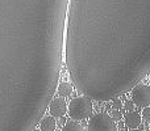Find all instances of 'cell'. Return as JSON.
Instances as JSON below:
<instances>
[{
    "label": "cell",
    "mask_w": 150,
    "mask_h": 131,
    "mask_svg": "<svg viewBox=\"0 0 150 131\" xmlns=\"http://www.w3.org/2000/svg\"><path fill=\"white\" fill-rule=\"evenodd\" d=\"M65 60L91 100L132 90L150 72V0H70Z\"/></svg>",
    "instance_id": "obj_1"
},
{
    "label": "cell",
    "mask_w": 150,
    "mask_h": 131,
    "mask_svg": "<svg viewBox=\"0 0 150 131\" xmlns=\"http://www.w3.org/2000/svg\"><path fill=\"white\" fill-rule=\"evenodd\" d=\"M69 114L70 118L74 121H82L87 119L92 116V102L91 98L82 96V97H75L69 105Z\"/></svg>",
    "instance_id": "obj_2"
},
{
    "label": "cell",
    "mask_w": 150,
    "mask_h": 131,
    "mask_svg": "<svg viewBox=\"0 0 150 131\" xmlns=\"http://www.w3.org/2000/svg\"><path fill=\"white\" fill-rule=\"evenodd\" d=\"M87 131H119L115 121L108 114H96L91 117L87 125Z\"/></svg>",
    "instance_id": "obj_3"
},
{
    "label": "cell",
    "mask_w": 150,
    "mask_h": 131,
    "mask_svg": "<svg viewBox=\"0 0 150 131\" xmlns=\"http://www.w3.org/2000/svg\"><path fill=\"white\" fill-rule=\"evenodd\" d=\"M132 101L134 105L146 108L150 105V87L145 84H137L132 89Z\"/></svg>",
    "instance_id": "obj_4"
},
{
    "label": "cell",
    "mask_w": 150,
    "mask_h": 131,
    "mask_svg": "<svg viewBox=\"0 0 150 131\" xmlns=\"http://www.w3.org/2000/svg\"><path fill=\"white\" fill-rule=\"evenodd\" d=\"M67 110H69L67 104L65 102L63 98H59V97L54 98L49 105V111H50V116L52 117H57V118L63 117L67 113Z\"/></svg>",
    "instance_id": "obj_5"
},
{
    "label": "cell",
    "mask_w": 150,
    "mask_h": 131,
    "mask_svg": "<svg viewBox=\"0 0 150 131\" xmlns=\"http://www.w3.org/2000/svg\"><path fill=\"white\" fill-rule=\"evenodd\" d=\"M124 119H125V125L129 129H137L141 125V116L138 113H136V111H130V113L125 114Z\"/></svg>",
    "instance_id": "obj_6"
},
{
    "label": "cell",
    "mask_w": 150,
    "mask_h": 131,
    "mask_svg": "<svg viewBox=\"0 0 150 131\" xmlns=\"http://www.w3.org/2000/svg\"><path fill=\"white\" fill-rule=\"evenodd\" d=\"M57 122H55L54 117H45L40 122V130L41 131H54Z\"/></svg>",
    "instance_id": "obj_7"
},
{
    "label": "cell",
    "mask_w": 150,
    "mask_h": 131,
    "mask_svg": "<svg viewBox=\"0 0 150 131\" xmlns=\"http://www.w3.org/2000/svg\"><path fill=\"white\" fill-rule=\"evenodd\" d=\"M71 92H73V85L70 84V83H61L59 87H58V93H59V96H62V97H67V96L71 95Z\"/></svg>",
    "instance_id": "obj_8"
},
{
    "label": "cell",
    "mask_w": 150,
    "mask_h": 131,
    "mask_svg": "<svg viewBox=\"0 0 150 131\" xmlns=\"http://www.w3.org/2000/svg\"><path fill=\"white\" fill-rule=\"evenodd\" d=\"M62 131H84V129H83V126H80V123H78V122L69 121V122H66Z\"/></svg>",
    "instance_id": "obj_9"
},
{
    "label": "cell",
    "mask_w": 150,
    "mask_h": 131,
    "mask_svg": "<svg viewBox=\"0 0 150 131\" xmlns=\"http://www.w3.org/2000/svg\"><path fill=\"white\" fill-rule=\"evenodd\" d=\"M111 117H112V119H113V121H120V119L122 118V113H121V111H119V110H112Z\"/></svg>",
    "instance_id": "obj_10"
},
{
    "label": "cell",
    "mask_w": 150,
    "mask_h": 131,
    "mask_svg": "<svg viewBox=\"0 0 150 131\" xmlns=\"http://www.w3.org/2000/svg\"><path fill=\"white\" fill-rule=\"evenodd\" d=\"M142 117H144V119H146V121L150 122V106H146V108H144Z\"/></svg>",
    "instance_id": "obj_11"
},
{
    "label": "cell",
    "mask_w": 150,
    "mask_h": 131,
    "mask_svg": "<svg viewBox=\"0 0 150 131\" xmlns=\"http://www.w3.org/2000/svg\"><path fill=\"white\" fill-rule=\"evenodd\" d=\"M125 109H128V110H133V106H134V102L133 101H127V102L124 104Z\"/></svg>",
    "instance_id": "obj_12"
},
{
    "label": "cell",
    "mask_w": 150,
    "mask_h": 131,
    "mask_svg": "<svg viewBox=\"0 0 150 131\" xmlns=\"http://www.w3.org/2000/svg\"><path fill=\"white\" fill-rule=\"evenodd\" d=\"M115 105H116V106H117V108H120V106H122V105H121V104H120V102H119V101H116V104H115Z\"/></svg>",
    "instance_id": "obj_13"
},
{
    "label": "cell",
    "mask_w": 150,
    "mask_h": 131,
    "mask_svg": "<svg viewBox=\"0 0 150 131\" xmlns=\"http://www.w3.org/2000/svg\"><path fill=\"white\" fill-rule=\"evenodd\" d=\"M132 131H144V130H136V129H133Z\"/></svg>",
    "instance_id": "obj_14"
},
{
    "label": "cell",
    "mask_w": 150,
    "mask_h": 131,
    "mask_svg": "<svg viewBox=\"0 0 150 131\" xmlns=\"http://www.w3.org/2000/svg\"><path fill=\"white\" fill-rule=\"evenodd\" d=\"M33 131H41V130H38V129H34Z\"/></svg>",
    "instance_id": "obj_15"
},
{
    "label": "cell",
    "mask_w": 150,
    "mask_h": 131,
    "mask_svg": "<svg viewBox=\"0 0 150 131\" xmlns=\"http://www.w3.org/2000/svg\"><path fill=\"white\" fill-rule=\"evenodd\" d=\"M149 83H150V75H149Z\"/></svg>",
    "instance_id": "obj_16"
}]
</instances>
